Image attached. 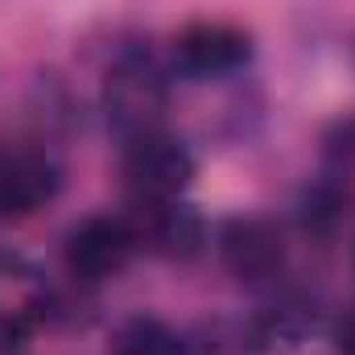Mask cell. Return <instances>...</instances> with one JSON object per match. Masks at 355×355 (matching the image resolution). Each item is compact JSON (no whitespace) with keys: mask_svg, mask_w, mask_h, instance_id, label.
Instances as JSON below:
<instances>
[{"mask_svg":"<svg viewBox=\"0 0 355 355\" xmlns=\"http://www.w3.org/2000/svg\"><path fill=\"white\" fill-rule=\"evenodd\" d=\"M194 153L174 132L157 128L124 145V186L132 202H178L194 182Z\"/></svg>","mask_w":355,"mask_h":355,"instance_id":"2","label":"cell"},{"mask_svg":"<svg viewBox=\"0 0 355 355\" xmlns=\"http://www.w3.org/2000/svg\"><path fill=\"white\" fill-rule=\"evenodd\" d=\"M166 103H170V79L166 67L149 50H124L103 79V116L107 128L128 145L145 132L166 128Z\"/></svg>","mask_w":355,"mask_h":355,"instance_id":"1","label":"cell"},{"mask_svg":"<svg viewBox=\"0 0 355 355\" xmlns=\"http://www.w3.org/2000/svg\"><path fill=\"white\" fill-rule=\"evenodd\" d=\"M62 190V166L46 149L8 145L0 149V223L37 215Z\"/></svg>","mask_w":355,"mask_h":355,"instance_id":"6","label":"cell"},{"mask_svg":"<svg viewBox=\"0 0 355 355\" xmlns=\"http://www.w3.org/2000/svg\"><path fill=\"white\" fill-rule=\"evenodd\" d=\"M116 355H186V343L162 318H132L116 335Z\"/></svg>","mask_w":355,"mask_h":355,"instance_id":"10","label":"cell"},{"mask_svg":"<svg viewBox=\"0 0 355 355\" xmlns=\"http://www.w3.org/2000/svg\"><path fill=\"white\" fill-rule=\"evenodd\" d=\"M318 331V306L302 293H281L248 327L252 347H302Z\"/></svg>","mask_w":355,"mask_h":355,"instance_id":"9","label":"cell"},{"mask_svg":"<svg viewBox=\"0 0 355 355\" xmlns=\"http://www.w3.org/2000/svg\"><path fill=\"white\" fill-rule=\"evenodd\" d=\"M137 248H141V240H137L128 215H91L67 232L62 261H67V272L75 281L99 285V281L120 277L132 265Z\"/></svg>","mask_w":355,"mask_h":355,"instance_id":"3","label":"cell"},{"mask_svg":"<svg viewBox=\"0 0 355 355\" xmlns=\"http://www.w3.org/2000/svg\"><path fill=\"white\" fill-rule=\"evenodd\" d=\"M174 71L182 79H223V75H236L240 67L252 62V37L236 25H223V21H198V25H186L174 37Z\"/></svg>","mask_w":355,"mask_h":355,"instance_id":"5","label":"cell"},{"mask_svg":"<svg viewBox=\"0 0 355 355\" xmlns=\"http://www.w3.org/2000/svg\"><path fill=\"white\" fill-rule=\"evenodd\" d=\"M141 248H153L170 261H190L202 248V219L178 198V202H137V215H128Z\"/></svg>","mask_w":355,"mask_h":355,"instance_id":"8","label":"cell"},{"mask_svg":"<svg viewBox=\"0 0 355 355\" xmlns=\"http://www.w3.org/2000/svg\"><path fill=\"white\" fill-rule=\"evenodd\" d=\"M219 252L236 281L257 289H277L285 272V240L268 219H232L219 236Z\"/></svg>","mask_w":355,"mask_h":355,"instance_id":"7","label":"cell"},{"mask_svg":"<svg viewBox=\"0 0 355 355\" xmlns=\"http://www.w3.org/2000/svg\"><path fill=\"white\" fill-rule=\"evenodd\" d=\"M50 318V285L42 268L21 252L0 248V347H25L29 335Z\"/></svg>","mask_w":355,"mask_h":355,"instance_id":"4","label":"cell"}]
</instances>
